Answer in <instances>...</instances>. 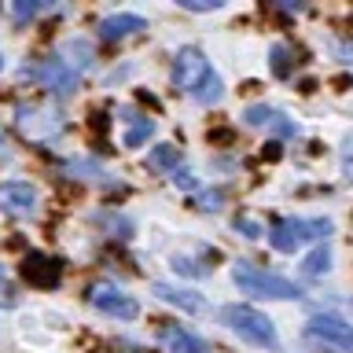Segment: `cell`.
I'll return each instance as SVG.
<instances>
[{"label": "cell", "instance_id": "19", "mask_svg": "<svg viewBox=\"0 0 353 353\" xmlns=\"http://www.w3.org/2000/svg\"><path fill=\"white\" fill-rule=\"evenodd\" d=\"M41 8L44 4H26V0H19V4H15V19H33Z\"/></svg>", "mask_w": 353, "mask_h": 353}, {"label": "cell", "instance_id": "12", "mask_svg": "<svg viewBox=\"0 0 353 353\" xmlns=\"http://www.w3.org/2000/svg\"><path fill=\"white\" fill-rule=\"evenodd\" d=\"M154 294H159L162 302L184 309V313H203V309H206V302L195 291H176V287H170V283H154Z\"/></svg>", "mask_w": 353, "mask_h": 353}, {"label": "cell", "instance_id": "16", "mask_svg": "<svg viewBox=\"0 0 353 353\" xmlns=\"http://www.w3.org/2000/svg\"><path fill=\"white\" fill-rule=\"evenodd\" d=\"M151 132H154V121H151V118H140L137 125H132V129L125 132V148H140V143L148 140Z\"/></svg>", "mask_w": 353, "mask_h": 353}, {"label": "cell", "instance_id": "21", "mask_svg": "<svg viewBox=\"0 0 353 353\" xmlns=\"http://www.w3.org/2000/svg\"><path fill=\"white\" fill-rule=\"evenodd\" d=\"M0 298H4V305L15 302V291H11V283L4 280V272H0Z\"/></svg>", "mask_w": 353, "mask_h": 353}, {"label": "cell", "instance_id": "7", "mask_svg": "<svg viewBox=\"0 0 353 353\" xmlns=\"http://www.w3.org/2000/svg\"><path fill=\"white\" fill-rule=\"evenodd\" d=\"M37 206H41V195L33 184H0V214L15 217V221H26V217H37Z\"/></svg>", "mask_w": 353, "mask_h": 353}, {"label": "cell", "instance_id": "8", "mask_svg": "<svg viewBox=\"0 0 353 353\" xmlns=\"http://www.w3.org/2000/svg\"><path fill=\"white\" fill-rule=\"evenodd\" d=\"M37 77H41V85L48 88V92H55V96H70L74 88H77V70L63 59V55L44 59V63L37 66Z\"/></svg>", "mask_w": 353, "mask_h": 353}, {"label": "cell", "instance_id": "3", "mask_svg": "<svg viewBox=\"0 0 353 353\" xmlns=\"http://www.w3.org/2000/svg\"><path fill=\"white\" fill-rule=\"evenodd\" d=\"M221 320H225V324L236 331L243 342H250V346H265V350L276 346L272 320L265 313H258L254 305H225V309H221Z\"/></svg>", "mask_w": 353, "mask_h": 353}, {"label": "cell", "instance_id": "18", "mask_svg": "<svg viewBox=\"0 0 353 353\" xmlns=\"http://www.w3.org/2000/svg\"><path fill=\"white\" fill-rule=\"evenodd\" d=\"M221 203H225L221 192H206L203 199H199V210H221Z\"/></svg>", "mask_w": 353, "mask_h": 353}, {"label": "cell", "instance_id": "24", "mask_svg": "<svg viewBox=\"0 0 353 353\" xmlns=\"http://www.w3.org/2000/svg\"><path fill=\"white\" fill-rule=\"evenodd\" d=\"M0 70H4V55H0Z\"/></svg>", "mask_w": 353, "mask_h": 353}, {"label": "cell", "instance_id": "23", "mask_svg": "<svg viewBox=\"0 0 353 353\" xmlns=\"http://www.w3.org/2000/svg\"><path fill=\"white\" fill-rule=\"evenodd\" d=\"M173 184H181V188H192L195 181H192V173H184V170H181V173H173Z\"/></svg>", "mask_w": 353, "mask_h": 353}, {"label": "cell", "instance_id": "4", "mask_svg": "<svg viewBox=\"0 0 353 353\" xmlns=\"http://www.w3.org/2000/svg\"><path fill=\"white\" fill-rule=\"evenodd\" d=\"M327 232H331V221H327V217H316V221L283 217V221H276V225L269 228V243H272L280 254H294L298 247H305L309 239L327 236Z\"/></svg>", "mask_w": 353, "mask_h": 353}, {"label": "cell", "instance_id": "10", "mask_svg": "<svg viewBox=\"0 0 353 353\" xmlns=\"http://www.w3.org/2000/svg\"><path fill=\"white\" fill-rule=\"evenodd\" d=\"M148 30V19L143 15H132V11H121V15H107L99 22V33L107 41H121V37H132V33Z\"/></svg>", "mask_w": 353, "mask_h": 353}, {"label": "cell", "instance_id": "20", "mask_svg": "<svg viewBox=\"0 0 353 353\" xmlns=\"http://www.w3.org/2000/svg\"><path fill=\"white\" fill-rule=\"evenodd\" d=\"M181 8H188V11H214V8H221V0H206V4H199V0H181Z\"/></svg>", "mask_w": 353, "mask_h": 353}, {"label": "cell", "instance_id": "25", "mask_svg": "<svg viewBox=\"0 0 353 353\" xmlns=\"http://www.w3.org/2000/svg\"><path fill=\"white\" fill-rule=\"evenodd\" d=\"M0 143H4V140H0Z\"/></svg>", "mask_w": 353, "mask_h": 353}, {"label": "cell", "instance_id": "11", "mask_svg": "<svg viewBox=\"0 0 353 353\" xmlns=\"http://www.w3.org/2000/svg\"><path fill=\"white\" fill-rule=\"evenodd\" d=\"M22 272H26V280L37 283V287L59 283V265H55L52 258H44V254H30V258L22 261Z\"/></svg>", "mask_w": 353, "mask_h": 353}, {"label": "cell", "instance_id": "22", "mask_svg": "<svg viewBox=\"0 0 353 353\" xmlns=\"http://www.w3.org/2000/svg\"><path fill=\"white\" fill-rule=\"evenodd\" d=\"M236 228H243V232H247L250 239H254V236H261V228L254 225V221H247V217H239V221H236Z\"/></svg>", "mask_w": 353, "mask_h": 353}, {"label": "cell", "instance_id": "9", "mask_svg": "<svg viewBox=\"0 0 353 353\" xmlns=\"http://www.w3.org/2000/svg\"><path fill=\"white\" fill-rule=\"evenodd\" d=\"M243 121L254 125V129H276V132H283V137H294V132H298L294 121H287L280 110H272V107H265V103L247 107V110H243Z\"/></svg>", "mask_w": 353, "mask_h": 353}, {"label": "cell", "instance_id": "15", "mask_svg": "<svg viewBox=\"0 0 353 353\" xmlns=\"http://www.w3.org/2000/svg\"><path fill=\"white\" fill-rule=\"evenodd\" d=\"M176 162H181V151H176L173 143H159V148L148 154V165H151V170H173V173H176Z\"/></svg>", "mask_w": 353, "mask_h": 353}, {"label": "cell", "instance_id": "2", "mask_svg": "<svg viewBox=\"0 0 353 353\" xmlns=\"http://www.w3.org/2000/svg\"><path fill=\"white\" fill-rule=\"evenodd\" d=\"M232 280H236L239 291L258 294V298H280V302H287V298L302 294L287 276H276V272L261 269V265H254V261H236L232 265Z\"/></svg>", "mask_w": 353, "mask_h": 353}, {"label": "cell", "instance_id": "1", "mask_svg": "<svg viewBox=\"0 0 353 353\" xmlns=\"http://www.w3.org/2000/svg\"><path fill=\"white\" fill-rule=\"evenodd\" d=\"M173 85L184 88L188 96H195L199 103H210V107L225 96V85H221L217 70L210 66V59L195 48V44L176 48V55H173Z\"/></svg>", "mask_w": 353, "mask_h": 353}, {"label": "cell", "instance_id": "6", "mask_svg": "<svg viewBox=\"0 0 353 353\" xmlns=\"http://www.w3.org/2000/svg\"><path fill=\"white\" fill-rule=\"evenodd\" d=\"M88 302H92L99 313L118 316V320H137L140 316L137 298L125 294V291H118V287H110V283H92V287H88Z\"/></svg>", "mask_w": 353, "mask_h": 353}, {"label": "cell", "instance_id": "13", "mask_svg": "<svg viewBox=\"0 0 353 353\" xmlns=\"http://www.w3.org/2000/svg\"><path fill=\"white\" fill-rule=\"evenodd\" d=\"M159 335L170 342V350H173V353H206L203 342H199L195 335H188V331H184V327H176V324H162Z\"/></svg>", "mask_w": 353, "mask_h": 353}, {"label": "cell", "instance_id": "5", "mask_svg": "<svg viewBox=\"0 0 353 353\" xmlns=\"http://www.w3.org/2000/svg\"><path fill=\"white\" fill-rule=\"evenodd\" d=\"M305 335L316 339V342H324V346H335L342 353H353V324H350V320H342V316H335V313L309 316Z\"/></svg>", "mask_w": 353, "mask_h": 353}, {"label": "cell", "instance_id": "14", "mask_svg": "<svg viewBox=\"0 0 353 353\" xmlns=\"http://www.w3.org/2000/svg\"><path fill=\"white\" fill-rule=\"evenodd\" d=\"M327 269H331V247H327V243H320V247L302 261V272L309 276V280H316V276H324Z\"/></svg>", "mask_w": 353, "mask_h": 353}, {"label": "cell", "instance_id": "17", "mask_svg": "<svg viewBox=\"0 0 353 353\" xmlns=\"http://www.w3.org/2000/svg\"><path fill=\"white\" fill-rule=\"evenodd\" d=\"M272 74L287 77L291 74V59H287V44H272Z\"/></svg>", "mask_w": 353, "mask_h": 353}]
</instances>
